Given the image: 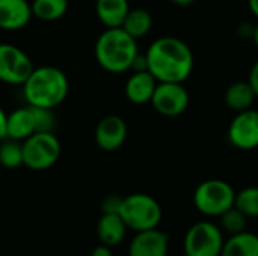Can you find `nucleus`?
Wrapping results in <instances>:
<instances>
[{
  "label": "nucleus",
  "instance_id": "nucleus-5",
  "mask_svg": "<svg viewBox=\"0 0 258 256\" xmlns=\"http://www.w3.org/2000/svg\"><path fill=\"white\" fill-rule=\"evenodd\" d=\"M62 152L53 131L35 133L23 142V166L30 170H47L56 164Z\"/></svg>",
  "mask_w": 258,
  "mask_h": 256
},
{
  "label": "nucleus",
  "instance_id": "nucleus-6",
  "mask_svg": "<svg viewBox=\"0 0 258 256\" xmlns=\"http://www.w3.org/2000/svg\"><path fill=\"white\" fill-rule=\"evenodd\" d=\"M234 189L222 180H207L194 193L197 210L209 217H221L234 205Z\"/></svg>",
  "mask_w": 258,
  "mask_h": 256
},
{
  "label": "nucleus",
  "instance_id": "nucleus-15",
  "mask_svg": "<svg viewBox=\"0 0 258 256\" xmlns=\"http://www.w3.org/2000/svg\"><path fill=\"white\" fill-rule=\"evenodd\" d=\"M36 133V122L32 107L27 104L18 107L8 115V137L24 142L27 137Z\"/></svg>",
  "mask_w": 258,
  "mask_h": 256
},
{
  "label": "nucleus",
  "instance_id": "nucleus-23",
  "mask_svg": "<svg viewBox=\"0 0 258 256\" xmlns=\"http://www.w3.org/2000/svg\"><path fill=\"white\" fill-rule=\"evenodd\" d=\"M234 207L246 217H258V187H246L236 193Z\"/></svg>",
  "mask_w": 258,
  "mask_h": 256
},
{
  "label": "nucleus",
  "instance_id": "nucleus-24",
  "mask_svg": "<svg viewBox=\"0 0 258 256\" xmlns=\"http://www.w3.org/2000/svg\"><path fill=\"white\" fill-rule=\"evenodd\" d=\"M246 222H248V217L234 205L221 216V226L230 235L243 232L246 229Z\"/></svg>",
  "mask_w": 258,
  "mask_h": 256
},
{
  "label": "nucleus",
  "instance_id": "nucleus-26",
  "mask_svg": "<svg viewBox=\"0 0 258 256\" xmlns=\"http://www.w3.org/2000/svg\"><path fill=\"white\" fill-rule=\"evenodd\" d=\"M122 199L116 195H110L107 198L103 199L101 202V211L103 214H119L121 211V205H122Z\"/></svg>",
  "mask_w": 258,
  "mask_h": 256
},
{
  "label": "nucleus",
  "instance_id": "nucleus-12",
  "mask_svg": "<svg viewBox=\"0 0 258 256\" xmlns=\"http://www.w3.org/2000/svg\"><path fill=\"white\" fill-rule=\"evenodd\" d=\"M169 237L156 229L136 232L128 246V256H168Z\"/></svg>",
  "mask_w": 258,
  "mask_h": 256
},
{
  "label": "nucleus",
  "instance_id": "nucleus-22",
  "mask_svg": "<svg viewBox=\"0 0 258 256\" xmlns=\"http://www.w3.org/2000/svg\"><path fill=\"white\" fill-rule=\"evenodd\" d=\"M0 164L6 169L23 166V142L9 137L3 139L0 142Z\"/></svg>",
  "mask_w": 258,
  "mask_h": 256
},
{
  "label": "nucleus",
  "instance_id": "nucleus-16",
  "mask_svg": "<svg viewBox=\"0 0 258 256\" xmlns=\"http://www.w3.org/2000/svg\"><path fill=\"white\" fill-rule=\"evenodd\" d=\"M127 229L128 228L119 214H103L97 225V235L101 244L113 247L124 240Z\"/></svg>",
  "mask_w": 258,
  "mask_h": 256
},
{
  "label": "nucleus",
  "instance_id": "nucleus-7",
  "mask_svg": "<svg viewBox=\"0 0 258 256\" xmlns=\"http://www.w3.org/2000/svg\"><path fill=\"white\" fill-rule=\"evenodd\" d=\"M222 229L212 222L192 225L184 237L186 256H221L224 247Z\"/></svg>",
  "mask_w": 258,
  "mask_h": 256
},
{
  "label": "nucleus",
  "instance_id": "nucleus-31",
  "mask_svg": "<svg viewBox=\"0 0 258 256\" xmlns=\"http://www.w3.org/2000/svg\"><path fill=\"white\" fill-rule=\"evenodd\" d=\"M175 5H180V6H187V5H192L195 0H172Z\"/></svg>",
  "mask_w": 258,
  "mask_h": 256
},
{
  "label": "nucleus",
  "instance_id": "nucleus-20",
  "mask_svg": "<svg viewBox=\"0 0 258 256\" xmlns=\"http://www.w3.org/2000/svg\"><path fill=\"white\" fill-rule=\"evenodd\" d=\"M33 17L41 21H56L68 12V0H32Z\"/></svg>",
  "mask_w": 258,
  "mask_h": 256
},
{
  "label": "nucleus",
  "instance_id": "nucleus-4",
  "mask_svg": "<svg viewBox=\"0 0 258 256\" xmlns=\"http://www.w3.org/2000/svg\"><path fill=\"white\" fill-rule=\"evenodd\" d=\"M119 216L128 229L136 232L156 229L162 222V207L150 195L133 193L122 199Z\"/></svg>",
  "mask_w": 258,
  "mask_h": 256
},
{
  "label": "nucleus",
  "instance_id": "nucleus-30",
  "mask_svg": "<svg viewBox=\"0 0 258 256\" xmlns=\"http://www.w3.org/2000/svg\"><path fill=\"white\" fill-rule=\"evenodd\" d=\"M249 8L258 17V0H249Z\"/></svg>",
  "mask_w": 258,
  "mask_h": 256
},
{
  "label": "nucleus",
  "instance_id": "nucleus-9",
  "mask_svg": "<svg viewBox=\"0 0 258 256\" xmlns=\"http://www.w3.org/2000/svg\"><path fill=\"white\" fill-rule=\"evenodd\" d=\"M153 107L165 116H178L189 106V92L181 83L160 81L151 98Z\"/></svg>",
  "mask_w": 258,
  "mask_h": 256
},
{
  "label": "nucleus",
  "instance_id": "nucleus-8",
  "mask_svg": "<svg viewBox=\"0 0 258 256\" xmlns=\"http://www.w3.org/2000/svg\"><path fill=\"white\" fill-rule=\"evenodd\" d=\"M32 59L17 45L0 44V81L23 86L33 71Z\"/></svg>",
  "mask_w": 258,
  "mask_h": 256
},
{
  "label": "nucleus",
  "instance_id": "nucleus-29",
  "mask_svg": "<svg viewBox=\"0 0 258 256\" xmlns=\"http://www.w3.org/2000/svg\"><path fill=\"white\" fill-rule=\"evenodd\" d=\"M91 256H113V253H112V250H110V247H109V246H106V244H100V246H97V247H94V249H92Z\"/></svg>",
  "mask_w": 258,
  "mask_h": 256
},
{
  "label": "nucleus",
  "instance_id": "nucleus-14",
  "mask_svg": "<svg viewBox=\"0 0 258 256\" xmlns=\"http://www.w3.org/2000/svg\"><path fill=\"white\" fill-rule=\"evenodd\" d=\"M156 86L157 80L150 71H135L125 83V95L133 104L151 103Z\"/></svg>",
  "mask_w": 258,
  "mask_h": 256
},
{
  "label": "nucleus",
  "instance_id": "nucleus-28",
  "mask_svg": "<svg viewBox=\"0 0 258 256\" xmlns=\"http://www.w3.org/2000/svg\"><path fill=\"white\" fill-rule=\"evenodd\" d=\"M249 84L252 86L255 95L258 97V62H255V65H254L252 69H251V74H249Z\"/></svg>",
  "mask_w": 258,
  "mask_h": 256
},
{
  "label": "nucleus",
  "instance_id": "nucleus-17",
  "mask_svg": "<svg viewBox=\"0 0 258 256\" xmlns=\"http://www.w3.org/2000/svg\"><path fill=\"white\" fill-rule=\"evenodd\" d=\"M130 11L128 0H97L95 14L107 27H121Z\"/></svg>",
  "mask_w": 258,
  "mask_h": 256
},
{
  "label": "nucleus",
  "instance_id": "nucleus-1",
  "mask_svg": "<svg viewBox=\"0 0 258 256\" xmlns=\"http://www.w3.org/2000/svg\"><path fill=\"white\" fill-rule=\"evenodd\" d=\"M145 56L148 71L157 81L183 83L194 68V54L189 45L174 36H163L154 41Z\"/></svg>",
  "mask_w": 258,
  "mask_h": 256
},
{
  "label": "nucleus",
  "instance_id": "nucleus-27",
  "mask_svg": "<svg viewBox=\"0 0 258 256\" xmlns=\"http://www.w3.org/2000/svg\"><path fill=\"white\" fill-rule=\"evenodd\" d=\"M8 137V115L0 107V142Z\"/></svg>",
  "mask_w": 258,
  "mask_h": 256
},
{
  "label": "nucleus",
  "instance_id": "nucleus-3",
  "mask_svg": "<svg viewBox=\"0 0 258 256\" xmlns=\"http://www.w3.org/2000/svg\"><path fill=\"white\" fill-rule=\"evenodd\" d=\"M95 59L109 72H124L132 68L138 53V42L122 27H107L95 42Z\"/></svg>",
  "mask_w": 258,
  "mask_h": 256
},
{
  "label": "nucleus",
  "instance_id": "nucleus-10",
  "mask_svg": "<svg viewBox=\"0 0 258 256\" xmlns=\"http://www.w3.org/2000/svg\"><path fill=\"white\" fill-rule=\"evenodd\" d=\"M230 142L239 149H255L258 148V112L243 110L233 119L228 128Z\"/></svg>",
  "mask_w": 258,
  "mask_h": 256
},
{
  "label": "nucleus",
  "instance_id": "nucleus-11",
  "mask_svg": "<svg viewBox=\"0 0 258 256\" xmlns=\"http://www.w3.org/2000/svg\"><path fill=\"white\" fill-rule=\"evenodd\" d=\"M95 143L106 152L116 151L122 146L127 137V124L116 115L104 116L95 127Z\"/></svg>",
  "mask_w": 258,
  "mask_h": 256
},
{
  "label": "nucleus",
  "instance_id": "nucleus-25",
  "mask_svg": "<svg viewBox=\"0 0 258 256\" xmlns=\"http://www.w3.org/2000/svg\"><path fill=\"white\" fill-rule=\"evenodd\" d=\"M35 122H36V133H44V131H53L56 125V118L51 109H44V107H35L30 106Z\"/></svg>",
  "mask_w": 258,
  "mask_h": 256
},
{
  "label": "nucleus",
  "instance_id": "nucleus-13",
  "mask_svg": "<svg viewBox=\"0 0 258 256\" xmlns=\"http://www.w3.org/2000/svg\"><path fill=\"white\" fill-rule=\"evenodd\" d=\"M33 17L29 0H0V29L15 32L24 29Z\"/></svg>",
  "mask_w": 258,
  "mask_h": 256
},
{
  "label": "nucleus",
  "instance_id": "nucleus-21",
  "mask_svg": "<svg viewBox=\"0 0 258 256\" xmlns=\"http://www.w3.org/2000/svg\"><path fill=\"white\" fill-rule=\"evenodd\" d=\"M153 26V18L150 15L148 11L145 9H130L124 23H122V29L133 36L135 39L145 36Z\"/></svg>",
  "mask_w": 258,
  "mask_h": 256
},
{
  "label": "nucleus",
  "instance_id": "nucleus-19",
  "mask_svg": "<svg viewBox=\"0 0 258 256\" xmlns=\"http://www.w3.org/2000/svg\"><path fill=\"white\" fill-rule=\"evenodd\" d=\"M255 97L257 95H255L252 86L249 84V81H237V83H233L227 89L225 103L230 109L237 110V112H243L252 106Z\"/></svg>",
  "mask_w": 258,
  "mask_h": 256
},
{
  "label": "nucleus",
  "instance_id": "nucleus-2",
  "mask_svg": "<svg viewBox=\"0 0 258 256\" xmlns=\"http://www.w3.org/2000/svg\"><path fill=\"white\" fill-rule=\"evenodd\" d=\"M21 88L29 106L53 110L65 101L70 91V81L62 69L44 65L33 68Z\"/></svg>",
  "mask_w": 258,
  "mask_h": 256
},
{
  "label": "nucleus",
  "instance_id": "nucleus-18",
  "mask_svg": "<svg viewBox=\"0 0 258 256\" xmlns=\"http://www.w3.org/2000/svg\"><path fill=\"white\" fill-rule=\"evenodd\" d=\"M221 256H258V235L243 231L225 240Z\"/></svg>",
  "mask_w": 258,
  "mask_h": 256
},
{
  "label": "nucleus",
  "instance_id": "nucleus-32",
  "mask_svg": "<svg viewBox=\"0 0 258 256\" xmlns=\"http://www.w3.org/2000/svg\"><path fill=\"white\" fill-rule=\"evenodd\" d=\"M254 39H255V44L258 45V26L255 27V30H254Z\"/></svg>",
  "mask_w": 258,
  "mask_h": 256
}]
</instances>
